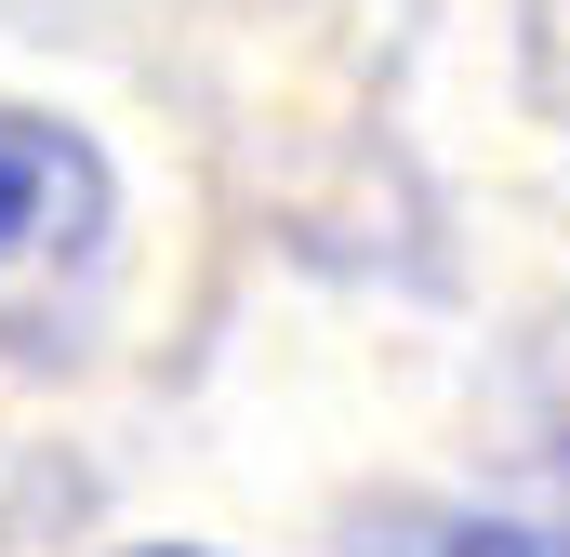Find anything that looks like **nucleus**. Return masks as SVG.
Listing matches in <instances>:
<instances>
[{
  "label": "nucleus",
  "instance_id": "obj_3",
  "mask_svg": "<svg viewBox=\"0 0 570 557\" xmlns=\"http://www.w3.org/2000/svg\"><path fill=\"white\" fill-rule=\"evenodd\" d=\"M134 557H199V545H134Z\"/></svg>",
  "mask_w": 570,
  "mask_h": 557
},
{
  "label": "nucleus",
  "instance_id": "obj_2",
  "mask_svg": "<svg viewBox=\"0 0 570 557\" xmlns=\"http://www.w3.org/2000/svg\"><path fill=\"white\" fill-rule=\"evenodd\" d=\"M438 557H544V545H531V531H451Z\"/></svg>",
  "mask_w": 570,
  "mask_h": 557
},
{
  "label": "nucleus",
  "instance_id": "obj_1",
  "mask_svg": "<svg viewBox=\"0 0 570 557\" xmlns=\"http://www.w3.org/2000/svg\"><path fill=\"white\" fill-rule=\"evenodd\" d=\"M120 173L107 146L53 107H0V266H53V253H107Z\"/></svg>",
  "mask_w": 570,
  "mask_h": 557
}]
</instances>
